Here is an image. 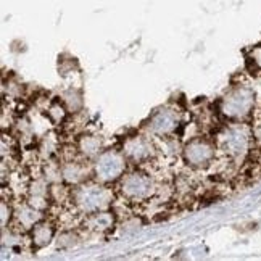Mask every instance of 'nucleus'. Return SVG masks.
I'll use <instances>...</instances> for the list:
<instances>
[{
	"mask_svg": "<svg viewBox=\"0 0 261 261\" xmlns=\"http://www.w3.org/2000/svg\"><path fill=\"white\" fill-rule=\"evenodd\" d=\"M74 205L81 213L90 215L105 210L112 202V192L102 182H89L77 187L73 194Z\"/></svg>",
	"mask_w": 261,
	"mask_h": 261,
	"instance_id": "f257e3e1",
	"label": "nucleus"
},
{
	"mask_svg": "<svg viewBox=\"0 0 261 261\" xmlns=\"http://www.w3.org/2000/svg\"><path fill=\"white\" fill-rule=\"evenodd\" d=\"M219 148L230 158H244L252 142V133L245 124H232L219 134Z\"/></svg>",
	"mask_w": 261,
	"mask_h": 261,
	"instance_id": "f03ea898",
	"label": "nucleus"
},
{
	"mask_svg": "<svg viewBox=\"0 0 261 261\" xmlns=\"http://www.w3.org/2000/svg\"><path fill=\"white\" fill-rule=\"evenodd\" d=\"M126 169V155L116 150H105L94 163V174L98 182L108 184L121 179Z\"/></svg>",
	"mask_w": 261,
	"mask_h": 261,
	"instance_id": "7ed1b4c3",
	"label": "nucleus"
},
{
	"mask_svg": "<svg viewBox=\"0 0 261 261\" xmlns=\"http://www.w3.org/2000/svg\"><path fill=\"white\" fill-rule=\"evenodd\" d=\"M255 105V94L250 87L239 86L232 89L221 102V112L227 118L240 119L245 118Z\"/></svg>",
	"mask_w": 261,
	"mask_h": 261,
	"instance_id": "20e7f679",
	"label": "nucleus"
},
{
	"mask_svg": "<svg viewBox=\"0 0 261 261\" xmlns=\"http://www.w3.org/2000/svg\"><path fill=\"white\" fill-rule=\"evenodd\" d=\"M119 187H121L123 195L127 200H133V202H142V200L150 198L155 190L153 180L150 179V176L137 171L123 176Z\"/></svg>",
	"mask_w": 261,
	"mask_h": 261,
	"instance_id": "39448f33",
	"label": "nucleus"
},
{
	"mask_svg": "<svg viewBox=\"0 0 261 261\" xmlns=\"http://www.w3.org/2000/svg\"><path fill=\"white\" fill-rule=\"evenodd\" d=\"M186 162L194 168H205L213 162L215 145L205 139H194L184 148Z\"/></svg>",
	"mask_w": 261,
	"mask_h": 261,
	"instance_id": "423d86ee",
	"label": "nucleus"
},
{
	"mask_svg": "<svg viewBox=\"0 0 261 261\" xmlns=\"http://www.w3.org/2000/svg\"><path fill=\"white\" fill-rule=\"evenodd\" d=\"M179 123H180V116L176 110L163 108V110H158V112L150 118L148 129H150V133L155 134V136L166 137V136H171L174 133L179 126Z\"/></svg>",
	"mask_w": 261,
	"mask_h": 261,
	"instance_id": "0eeeda50",
	"label": "nucleus"
},
{
	"mask_svg": "<svg viewBox=\"0 0 261 261\" xmlns=\"http://www.w3.org/2000/svg\"><path fill=\"white\" fill-rule=\"evenodd\" d=\"M123 153L133 162H145L152 155V144L144 136H134L127 139L123 147Z\"/></svg>",
	"mask_w": 261,
	"mask_h": 261,
	"instance_id": "6e6552de",
	"label": "nucleus"
},
{
	"mask_svg": "<svg viewBox=\"0 0 261 261\" xmlns=\"http://www.w3.org/2000/svg\"><path fill=\"white\" fill-rule=\"evenodd\" d=\"M15 218H16L18 223L21 224L23 229H33L39 221H41L42 215H41V210H37L31 203H26V205L19 206L16 210Z\"/></svg>",
	"mask_w": 261,
	"mask_h": 261,
	"instance_id": "1a4fd4ad",
	"label": "nucleus"
},
{
	"mask_svg": "<svg viewBox=\"0 0 261 261\" xmlns=\"http://www.w3.org/2000/svg\"><path fill=\"white\" fill-rule=\"evenodd\" d=\"M113 226V216L112 213L107 212H95L90 213L86 218V227L90 230H95V232H102V230H107Z\"/></svg>",
	"mask_w": 261,
	"mask_h": 261,
	"instance_id": "9d476101",
	"label": "nucleus"
},
{
	"mask_svg": "<svg viewBox=\"0 0 261 261\" xmlns=\"http://www.w3.org/2000/svg\"><path fill=\"white\" fill-rule=\"evenodd\" d=\"M62 174L66 182L79 184L84 180V177L87 174V168L81 162H68L62 166Z\"/></svg>",
	"mask_w": 261,
	"mask_h": 261,
	"instance_id": "9b49d317",
	"label": "nucleus"
},
{
	"mask_svg": "<svg viewBox=\"0 0 261 261\" xmlns=\"http://www.w3.org/2000/svg\"><path fill=\"white\" fill-rule=\"evenodd\" d=\"M54 239V226L45 221H39L33 227V244L37 248H42L50 244V240Z\"/></svg>",
	"mask_w": 261,
	"mask_h": 261,
	"instance_id": "f8f14e48",
	"label": "nucleus"
},
{
	"mask_svg": "<svg viewBox=\"0 0 261 261\" xmlns=\"http://www.w3.org/2000/svg\"><path fill=\"white\" fill-rule=\"evenodd\" d=\"M28 203H31L37 210H42V208L47 206V184H45V180L39 179L31 186Z\"/></svg>",
	"mask_w": 261,
	"mask_h": 261,
	"instance_id": "ddd939ff",
	"label": "nucleus"
},
{
	"mask_svg": "<svg viewBox=\"0 0 261 261\" xmlns=\"http://www.w3.org/2000/svg\"><path fill=\"white\" fill-rule=\"evenodd\" d=\"M79 150L86 156H95L102 153V140L97 136H84L79 140Z\"/></svg>",
	"mask_w": 261,
	"mask_h": 261,
	"instance_id": "4468645a",
	"label": "nucleus"
},
{
	"mask_svg": "<svg viewBox=\"0 0 261 261\" xmlns=\"http://www.w3.org/2000/svg\"><path fill=\"white\" fill-rule=\"evenodd\" d=\"M256 139H258V142H259V145H261V126H259L258 130H256Z\"/></svg>",
	"mask_w": 261,
	"mask_h": 261,
	"instance_id": "2eb2a0df",
	"label": "nucleus"
},
{
	"mask_svg": "<svg viewBox=\"0 0 261 261\" xmlns=\"http://www.w3.org/2000/svg\"><path fill=\"white\" fill-rule=\"evenodd\" d=\"M259 105H261V98H259Z\"/></svg>",
	"mask_w": 261,
	"mask_h": 261,
	"instance_id": "dca6fc26",
	"label": "nucleus"
}]
</instances>
